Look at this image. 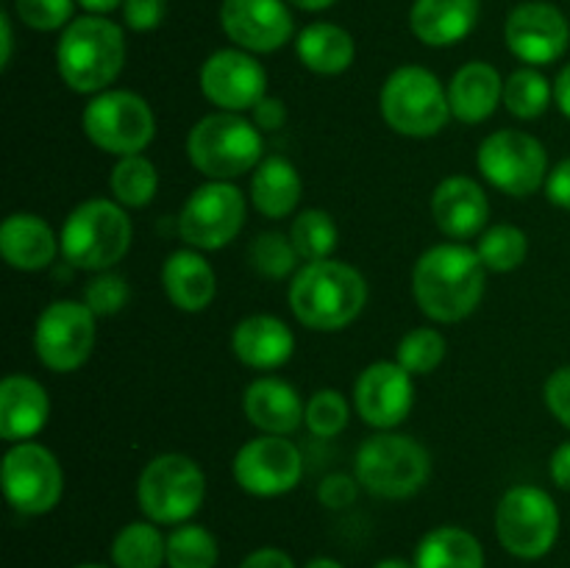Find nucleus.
I'll use <instances>...</instances> for the list:
<instances>
[{"label": "nucleus", "instance_id": "obj_3", "mask_svg": "<svg viewBox=\"0 0 570 568\" xmlns=\"http://www.w3.org/2000/svg\"><path fill=\"white\" fill-rule=\"evenodd\" d=\"M126 65V33L109 17H76L56 45V70L78 95H100Z\"/></svg>", "mask_w": 570, "mask_h": 568}, {"label": "nucleus", "instance_id": "obj_46", "mask_svg": "<svg viewBox=\"0 0 570 568\" xmlns=\"http://www.w3.org/2000/svg\"><path fill=\"white\" fill-rule=\"evenodd\" d=\"M546 198L554 206H560V209L570 212V156L549 170V178H546Z\"/></svg>", "mask_w": 570, "mask_h": 568}, {"label": "nucleus", "instance_id": "obj_28", "mask_svg": "<svg viewBox=\"0 0 570 568\" xmlns=\"http://www.w3.org/2000/svg\"><path fill=\"white\" fill-rule=\"evenodd\" d=\"M301 193H304V182H301L298 167L284 156H265L250 176V200L256 212L271 221L293 215Z\"/></svg>", "mask_w": 570, "mask_h": 568}, {"label": "nucleus", "instance_id": "obj_49", "mask_svg": "<svg viewBox=\"0 0 570 568\" xmlns=\"http://www.w3.org/2000/svg\"><path fill=\"white\" fill-rule=\"evenodd\" d=\"M11 53H14V31H11V17L0 14V67L11 65Z\"/></svg>", "mask_w": 570, "mask_h": 568}, {"label": "nucleus", "instance_id": "obj_31", "mask_svg": "<svg viewBox=\"0 0 570 568\" xmlns=\"http://www.w3.org/2000/svg\"><path fill=\"white\" fill-rule=\"evenodd\" d=\"M159 523L131 521L111 540L115 568H161L167 562V538H161Z\"/></svg>", "mask_w": 570, "mask_h": 568}, {"label": "nucleus", "instance_id": "obj_24", "mask_svg": "<svg viewBox=\"0 0 570 568\" xmlns=\"http://www.w3.org/2000/svg\"><path fill=\"white\" fill-rule=\"evenodd\" d=\"M0 254L6 265L22 273L45 271L61 254L53 228L31 212H14L0 226Z\"/></svg>", "mask_w": 570, "mask_h": 568}, {"label": "nucleus", "instance_id": "obj_5", "mask_svg": "<svg viewBox=\"0 0 570 568\" xmlns=\"http://www.w3.org/2000/svg\"><path fill=\"white\" fill-rule=\"evenodd\" d=\"M134 226L126 206L109 198H89L67 215L59 232L65 262L78 271H111L131 248Z\"/></svg>", "mask_w": 570, "mask_h": 568}, {"label": "nucleus", "instance_id": "obj_9", "mask_svg": "<svg viewBox=\"0 0 570 568\" xmlns=\"http://www.w3.org/2000/svg\"><path fill=\"white\" fill-rule=\"evenodd\" d=\"M89 143L111 156L142 154L156 137V117L148 100L128 89H106L95 95L81 115Z\"/></svg>", "mask_w": 570, "mask_h": 568}, {"label": "nucleus", "instance_id": "obj_48", "mask_svg": "<svg viewBox=\"0 0 570 568\" xmlns=\"http://www.w3.org/2000/svg\"><path fill=\"white\" fill-rule=\"evenodd\" d=\"M549 473H551V482L557 484L560 490H568L570 493V440L560 443L554 449L549 460Z\"/></svg>", "mask_w": 570, "mask_h": 568}, {"label": "nucleus", "instance_id": "obj_36", "mask_svg": "<svg viewBox=\"0 0 570 568\" xmlns=\"http://www.w3.org/2000/svg\"><path fill=\"white\" fill-rule=\"evenodd\" d=\"M220 560L217 538L200 523H178L167 535V566L170 568H215Z\"/></svg>", "mask_w": 570, "mask_h": 568}, {"label": "nucleus", "instance_id": "obj_30", "mask_svg": "<svg viewBox=\"0 0 570 568\" xmlns=\"http://www.w3.org/2000/svg\"><path fill=\"white\" fill-rule=\"evenodd\" d=\"M415 568H484V549L468 529L438 527L417 543Z\"/></svg>", "mask_w": 570, "mask_h": 568}, {"label": "nucleus", "instance_id": "obj_53", "mask_svg": "<svg viewBox=\"0 0 570 568\" xmlns=\"http://www.w3.org/2000/svg\"><path fill=\"white\" fill-rule=\"evenodd\" d=\"M304 568H345V566H343V562L332 560V557H315V560L306 562Z\"/></svg>", "mask_w": 570, "mask_h": 568}, {"label": "nucleus", "instance_id": "obj_29", "mask_svg": "<svg viewBox=\"0 0 570 568\" xmlns=\"http://www.w3.org/2000/svg\"><path fill=\"white\" fill-rule=\"evenodd\" d=\"M295 53L317 76H340L356 59V42L337 22H312L295 39Z\"/></svg>", "mask_w": 570, "mask_h": 568}, {"label": "nucleus", "instance_id": "obj_18", "mask_svg": "<svg viewBox=\"0 0 570 568\" xmlns=\"http://www.w3.org/2000/svg\"><path fill=\"white\" fill-rule=\"evenodd\" d=\"M354 404L362 421L379 432H390L406 421L415 404V382L395 360L367 365L354 382Z\"/></svg>", "mask_w": 570, "mask_h": 568}, {"label": "nucleus", "instance_id": "obj_21", "mask_svg": "<svg viewBox=\"0 0 570 568\" xmlns=\"http://www.w3.org/2000/svg\"><path fill=\"white\" fill-rule=\"evenodd\" d=\"M245 418L262 434H293L304 423L306 404L298 390L278 376H259L243 393Z\"/></svg>", "mask_w": 570, "mask_h": 568}, {"label": "nucleus", "instance_id": "obj_7", "mask_svg": "<svg viewBox=\"0 0 570 568\" xmlns=\"http://www.w3.org/2000/svg\"><path fill=\"white\" fill-rule=\"evenodd\" d=\"M382 117L395 134L412 139L434 137L451 117L449 89L426 67L404 65L393 70L379 95Z\"/></svg>", "mask_w": 570, "mask_h": 568}, {"label": "nucleus", "instance_id": "obj_22", "mask_svg": "<svg viewBox=\"0 0 570 568\" xmlns=\"http://www.w3.org/2000/svg\"><path fill=\"white\" fill-rule=\"evenodd\" d=\"M50 415L48 390L26 373H11L0 382V438L9 443L37 438Z\"/></svg>", "mask_w": 570, "mask_h": 568}, {"label": "nucleus", "instance_id": "obj_47", "mask_svg": "<svg viewBox=\"0 0 570 568\" xmlns=\"http://www.w3.org/2000/svg\"><path fill=\"white\" fill-rule=\"evenodd\" d=\"M239 568H295L293 557L287 551L276 549V546H265V549H256L239 562Z\"/></svg>", "mask_w": 570, "mask_h": 568}, {"label": "nucleus", "instance_id": "obj_11", "mask_svg": "<svg viewBox=\"0 0 570 568\" xmlns=\"http://www.w3.org/2000/svg\"><path fill=\"white\" fill-rule=\"evenodd\" d=\"M479 173L512 198H529L546 187L549 154L538 137L515 128H501L482 139L476 154Z\"/></svg>", "mask_w": 570, "mask_h": 568}, {"label": "nucleus", "instance_id": "obj_44", "mask_svg": "<svg viewBox=\"0 0 570 568\" xmlns=\"http://www.w3.org/2000/svg\"><path fill=\"white\" fill-rule=\"evenodd\" d=\"M543 399L551 415L570 432V365L557 368V371L546 379Z\"/></svg>", "mask_w": 570, "mask_h": 568}, {"label": "nucleus", "instance_id": "obj_50", "mask_svg": "<svg viewBox=\"0 0 570 568\" xmlns=\"http://www.w3.org/2000/svg\"><path fill=\"white\" fill-rule=\"evenodd\" d=\"M554 104L557 109L562 111V115L570 120V65H566L560 70V76H557L554 81Z\"/></svg>", "mask_w": 570, "mask_h": 568}, {"label": "nucleus", "instance_id": "obj_33", "mask_svg": "<svg viewBox=\"0 0 570 568\" xmlns=\"http://www.w3.org/2000/svg\"><path fill=\"white\" fill-rule=\"evenodd\" d=\"M554 100V84L534 67H521L504 78V106L518 120L546 115Z\"/></svg>", "mask_w": 570, "mask_h": 568}, {"label": "nucleus", "instance_id": "obj_23", "mask_svg": "<svg viewBox=\"0 0 570 568\" xmlns=\"http://www.w3.org/2000/svg\"><path fill=\"white\" fill-rule=\"evenodd\" d=\"M232 351L243 365L254 371H276L293 356L295 334L282 317L248 315L234 326Z\"/></svg>", "mask_w": 570, "mask_h": 568}, {"label": "nucleus", "instance_id": "obj_13", "mask_svg": "<svg viewBox=\"0 0 570 568\" xmlns=\"http://www.w3.org/2000/svg\"><path fill=\"white\" fill-rule=\"evenodd\" d=\"M95 312L83 301L61 298L45 306L33 326L37 360L53 373H72L92 356Z\"/></svg>", "mask_w": 570, "mask_h": 568}, {"label": "nucleus", "instance_id": "obj_52", "mask_svg": "<svg viewBox=\"0 0 570 568\" xmlns=\"http://www.w3.org/2000/svg\"><path fill=\"white\" fill-rule=\"evenodd\" d=\"M287 3L301 11H326L328 6H334L337 0H287Z\"/></svg>", "mask_w": 570, "mask_h": 568}, {"label": "nucleus", "instance_id": "obj_54", "mask_svg": "<svg viewBox=\"0 0 570 568\" xmlns=\"http://www.w3.org/2000/svg\"><path fill=\"white\" fill-rule=\"evenodd\" d=\"M373 568H415V562H406L401 557H387V560H379Z\"/></svg>", "mask_w": 570, "mask_h": 568}, {"label": "nucleus", "instance_id": "obj_41", "mask_svg": "<svg viewBox=\"0 0 570 568\" xmlns=\"http://www.w3.org/2000/svg\"><path fill=\"white\" fill-rule=\"evenodd\" d=\"M83 304L98 317L117 315L128 304V282L115 271L95 273V278H89L83 287Z\"/></svg>", "mask_w": 570, "mask_h": 568}, {"label": "nucleus", "instance_id": "obj_1", "mask_svg": "<svg viewBox=\"0 0 570 568\" xmlns=\"http://www.w3.org/2000/svg\"><path fill=\"white\" fill-rule=\"evenodd\" d=\"M488 287V267L476 248L443 243L423 251L412 271V295L434 323H460L476 312Z\"/></svg>", "mask_w": 570, "mask_h": 568}, {"label": "nucleus", "instance_id": "obj_19", "mask_svg": "<svg viewBox=\"0 0 570 568\" xmlns=\"http://www.w3.org/2000/svg\"><path fill=\"white\" fill-rule=\"evenodd\" d=\"M220 28L234 48L276 53L293 39L295 22L287 0H223Z\"/></svg>", "mask_w": 570, "mask_h": 568}, {"label": "nucleus", "instance_id": "obj_45", "mask_svg": "<svg viewBox=\"0 0 570 568\" xmlns=\"http://www.w3.org/2000/svg\"><path fill=\"white\" fill-rule=\"evenodd\" d=\"M250 120H254V126L259 128L262 134L278 131V128H284V123H287V106H284V100L276 98V95H265V98L250 109Z\"/></svg>", "mask_w": 570, "mask_h": 568}, {"label": "nucleus", "instance_id": "obj_4", "mask_svg": "<svg viewBox=\"0 0 570 568\" xmlns=\"http://www.w3.org/2000/svg\"><path fill=\"white\" fill-rule=\"evenodd\" d=\"M187 156L209 182H234L265 159V137L237 111H215L189 128Z\"/></svg>", "mask_w": 570, "mask_h": 568}, {"label": "nucleus", "instance_id": "obj_25", "mask_svg": "<svg viewBox=\"0 0 570 568\" xmlns=\"http://www.w3.org/2000/svg\"><path fill=\"white\" fill-rule=\"evenodd\" d=\"M479 11V0H415L410 9V28L417 42L449 48L476 28Z\"/></svg>", "mask_w": 570, "mask_h": 568}, {"label": "nucleus", "instance_id": "obj_35", "mask_svg": "<svg viewBox=\"0 0 570 568\" xmlns=\"http://www.w3.org/2000/svg\"><path fill=\"white\" fill-rule=\"evenodd\" d=\"M476 254L490 273L518 271L529 256V237L523 228L512 226V223H499V226L482 232Z\"/></svg>", "mask_w": 570, "mask_h": 568}, {"label": "nucleus", "instance_id": "obj_16", "mask_svg": "<svg viewBox=\"0 0 570 568\" xmlns=\"http://www.w3.org/2000/svg\"><path fill=\"white\" fill-rule=\"evenodd\" d=\"M504 42L527 67H546L562 59L570 45L568 17L546 0H529L507 14Z\"/></svg>", "mask_w": 570, "mask_h": 568}, {"label": "nucleus", "instance_id": "obj_38", "mask_svg": "<svg viewBox=\"0 0 570 568\" xmlns=\"http://www.w3.org/2000/svg\"><path fill=\"white\" fill-rule=\"evenodd\" d=\"M248 262L259 276L265 278H287L301 262L289 234L282 232H262L254 243L248 245Z\"/></svg>", "mask_w": 570, "mask_h": 568}, {"label": "nucleus", "instance_id": "obj_37", "mask_svg": "<svg viewBox=\"0 0 570 568\" xmlns=\"http://www.w3.org/2000/svg\"><path fill=\"white\" fill-rule=\"evenodd\" d=\"M445 351H449V343L438 329H410L395 345V362L406 368L412 376H426L443 365Z\"/></svg>", "mask_w": 570, "mask_h": 568}, {"label": "nucleus", "instance_id": "obj_42", "mask_svg": "<svg viewBox=\"0 0 570 568\" xmlns=\"http://www.w3.org/2000/svg\"><path fill=\"white\" fill-rule=\"evenodd\" d=\"M167 0H122V22L134 33H148L165 22Z\"/></svg>", "mask_w": 570, "mask_h": 568}, {"label": "nucleus", "instance_id": "obj_34", "mask_svg": "<svg viewBox=\"0 0 570 568\" xmlns=\"http://www.w3.org/2000/svg\"><path fill=\"white\" fill-rule=\"evenodd\" d=\"M289 239L306 265V262L332 259L340 243V232L326 209H304L301 215H295L293 226H289Z\"/></svg>", "mask_w": 570, "mask_h": 568}, {"label": "nucleus", "instance_id": "obj_10", "mask_svg": "<svg viewBox=\"0 0 570 568\" xmlns=\"http://www.w3.org/2000/svg\"><path fill=\"white\" fill-rule=\"evenodd\" d=\"M495 535L512 557L540 560L560 538V510L543 488L518 484L495 507Z\"/></svg>", "mask_w": 570, "mask_h": 568}, {"label": "nucleus", "instance_id": "obj_6", "mask_svg": "<svg viewBox=\"0 0 570 568\" xmlns=\"http://www.w3.org/2000/svg\"><path fill=\"white\" fill-rule=\"evenodd\" d=\"M354 477L379 499H410L432 473V457L410 434L376 432L356 449Z\"/></svg>", "mask_w": 570, "mask_h": 568}, {"label": "nucleus", "instance_id": "obj_40", "mask_svg": "<svg viewBox=\"0 0 570 568\" xmlns=\"http://www.w3.org/2000/svg\"><path fill=\"white\" fill-rule=\"evenodd\" d=\"M76 0H14V14L33 31H65L72 22Z\"/></svg>", "mask_w": 570, "mask_h": 568}, {"label": "nucleus", "instance_id": "obj_55", "mask_svg": "<svg viewBox=\"0 0 570 568\" xmlns=\"http://www.w3.org/2000/svg\"><path fill=\"white\" fill-rule=\"evenodd\" d=\"M76 568H106V566H98V562H81V566H76Z\"/></svg>", "mask_w": 570, "mask_h": 568}, {"label": "nucleus", "instance_id": "obj_8", "mask_svg": "<svg viewBox=\"0 0 570 568\" xmlns=\"http://www.w3.org/2000/svg\"><path fill=\"white\" fill-rule=\"evenodd\" d=\"M206 499V473L187 454H159L142 468L137 501L145 518L165 527L187 523Z\"/></svg>", "mask_w": 570, "mask_h": 568}, {"label": "nucleus", "instance_id": "obj_15", "mask_svg": "<svg viewBox=\"0 0 570 568\" xmlns=\"http://www.w3.org/2000/svg\"><path fill=\"white\" fill-rule=\"evenodd\" d=\"M234 482L250 496L276 499L298 488L304 477V457L301 449L284 434H259L239 445L232 462Z\"/></svg>", "mask_w": 570, "mask_h": 568}, {"label": "nucleus", "instance_id": "obj_51", "mask_svg": "<svg viewBox=\"0 0 570 568\" xmlns=\"http://www.w3.org/2000/svg\"><path fill=\"white\" fill-rule=\"evenodd\" d=\"M81 9H87V14H100L106 17L109 11H115L117 6H122V0H76Z\"/></svg>", "mask_w": 570, "mask_h": 568}, {"label": "nucleus", "instance_id": "obj_43", "mask_svg": "<svg viewBox=\"0 0 570 568\" xmlns=\"http://www.w3.org/2000/svg\"><path fill=\"white\" fill-rule=\"evenodd\" d=\"M360 493V479L351 473H328L321 484H317V499L328 510H345L356 501Z\"/></svg>", "mask_w": 570, "mask_h": 568}, {"label": "nucleus", "instance_id": "obj_20", "mask_svg": "<svg viewBox=\"0 0 570 568\" xmlns=\"http://www.w3.org/2000/svg\"><path fill=\"white\" fill-rule=\"evenodd\" d=\"M432 217L451 239H468L484 232L490 221L488 193L468 176H449L432 195Z\"/></svg>", "mask_w": 570, "mask_h": 568}, {"label": "nucleus", "instance_id": "obj_14", "mask_svg": "<svg viewBox=\"0 0 570 568\" xmlns=\"http://www.w3.org/2000/svg\"><path fill=\"white\" fill-rule=\"evenodd\" d=\"M245 195L232 182H206L184 204L178 234L195 251H220L245 226Z\"/></svg>", "mask_w": 570, "mask_h": 568}, {"label": "nucleus", "instance_id": "obj_12", "mask_svg": "<svg viewBox=\"0 0 570 568\" xmlns=\"http://www.w3.org/2000/svg\"><path fill=\"white\" fill-rule=\"evenodd\" d=\"M6 501L20 516H45L53 510L65 493V473L50 449L33 440L11 443L0 466Z\"/></svg>", "mask_w": 570, "mask_h": 568}, {"label": "nucleus", "instance_id": "obj_32", "mask_svg": "<svg viewBox=\"0 0 570 568\" xmlns=\"http://www.w3.org/2000/svg\"><path fill=\"white\" fill-rule=\"evenodd\" d=\"M109 187L117 204L128 206V209H142V206H148L150 200L156 198V189H159V170H156L154 161L142 154L120 156L117 165L111 167Z\"/></svg>", "mask_w": 570, "mask_h": 568}, {"label": "nucleus", "instance_id": "obj_26", "mask_svg": "<svg viewBox=\"0 0 570 568\" xmlns=\"http://www.w3.org/2000/svg\"><path fill=\"white\" fill-rule=\"evenodd\" d=\"M161 284L170 304L181 312H204L217 295L215 267L206 262L204 251H173L161 265Z\"/></svg>", "mask_w": 570, "mask_h": 568}, {"label": "nucleus", "instance_id": "obj_2", "mask_svg": "<svg viewBox=\"0 0 570 568\" xmlns=\"http://www.w3.org/2000/svg\"><path fill=\"white\" fill-rule=\"evenodd\" d=\"M365 304V276L337 259L306 262L289 284V310L315 332H340L360 317Z\"/></svg>", "mask_w": 570, "mask_h": 568}, {"label": "nucleus", "instance_id": "obj_27", "mask_svg": "<svg viewBox=\"0 0 570 568\" xmlns=\"http://www.w3.org/2000/svg\"><path fill=\"white\" fill-rule=\"evenodd\" d=\"M451 117L460 123H484L504 104V78L488 61H468L449 84Z\"/></svg>", "mask_w": 570, "mask_h": 568}, {"label": "nucleus", "instance_id": "obj_17", "mask_svg": "<svg viewBox=\"0 0 570 568\" xmlns=\"http://www.w3.org/2000/svg\"><path fill=\"white\" fill-rule=\"evenodd\" d=\"M200 92L220 111H250L267 95V72L243 48L215 50L200 67Z\"/></svg>", "mask_w": 570, "mask_h": 568}, {"label": "nucleus", "instance_id": "obj_39", "mask_svg": "<svg viewBox=\"0 0 570 568\" xmlns=\"http://www.w3.org/2000/svg\"><path fill=\"white\" fill-rule=\"evenodd\" d=\"M351 404L340 390L323 388L306 401L304 423L315 438H334L348 427Z\"/></svg>", "mask_w": 570, "mask_h": 568}]
</instances>
